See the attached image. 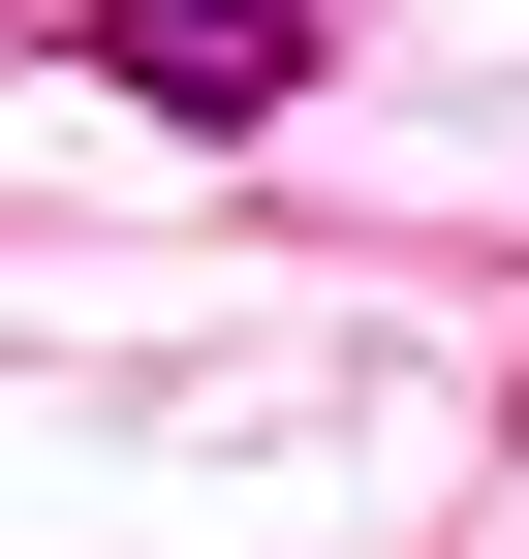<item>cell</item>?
I'll return each instance as SVG.
<instances>
[{
  "label": "cell",
  "mask_w": 529,
  "mask_h": 559,
  "mask_svg": "<svg viewBox=\"0 0 529 559\" xmlns=\"http://www.w3.org/2000/svg\"><path fill=\"white\" fill-rule=\"evenodd\" d=\"M94 94H156V124H281V94H311V0H94Z\"/></svg>",
  "instance_id": "1"
}]
</instances>
